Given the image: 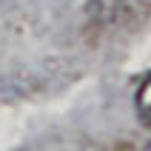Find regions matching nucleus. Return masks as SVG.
Returning <instances> with one entry per match:
<instances>
[{
    "label": "nucleus",
    "instance_id": "obj_3",
    "mask_svg": "<svg viewBox=\"0 0 151 151\" xmlns=\"http://www.w3.org/2000/svg\"><path fill=\"white\" fill-rule=\"evenodd\" d=\"M86 151H137L131 143H126V140H109V143H94L88 145Z\"/></svg>",
    "mask_w": 151,
    "mask_h": 151
},
{
    "label": "nucleus",
    "instance_id": "obj_4",
    "mask_svg": "<svg viewBox=\"0 0 151 151\" xmlns=\"http://www.w3.org/2000/svg\"><path fill=\"white\" fill-rule=\"evenodd\" d=\"M148 151H151V143H148Z\"/></svg>",
    "mask_w": 151,
    "mask_h": 151
},
{
    "label": "nucleus",
    "instance_id": "obj_1",
    "mask_svg": "<svg viewBox=\"0 0 151 151\" xmlns=\"http://www.w3.org/2000/svg\"><path fill=\"white\" fill-rule=\"evenodd\" d=\"M151 14V0H88L86 34L91 40L134 29Z\"/></svg>",
    "mask_w": 151,
    "mask_h": 151
},
{
    "label": "nucleus",
    "instance_id": "obj_2",
    "mask_svg": "<svg viewBox=\"0 0 151 151\" xmlns=\"http://www.w3.org/2000/svg\"><path fill=\"white\" fill-rule=\"evenodd\" d=\"M137 114H140V120L145 126H151V74L137 88Z\"/></svg>",
    "mask_w": 151,
    "mask_h": 151
}]
</instances>
